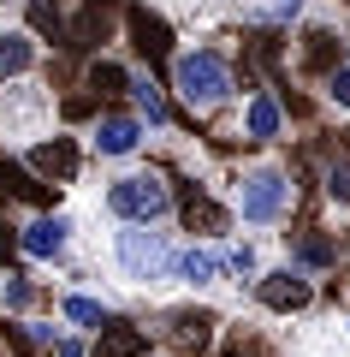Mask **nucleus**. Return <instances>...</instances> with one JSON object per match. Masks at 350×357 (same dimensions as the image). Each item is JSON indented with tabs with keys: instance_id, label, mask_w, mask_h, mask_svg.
Masks as SVG:
<instances>
[{
	"instance_id": "nucleus-1",
	"label": "nucleus",
	"mask_w": 350,
	"mask_h": 357,
	"mask_svg": "<svg viewBox=\"0 0 350 357\" xmlns=\"http://www.w3.org/2000/svg\"><path fill=\"white\" fill-rule=\"evenodd\" d=\"M173 250H178L173 220H154V227L107 220V232H95V274H107L131 298H161L173 292Z\"/></svg>"
},
{
	"instance_id": "nucleus-2",
	"label": "nucleus",
	"mask_w": 350,
	"mask_h": 357,
	"mask_svg": "<svg viewBox=\"0 0 350 357\" xmlns=\"http://www.w3.org/2000/svg\"><path fill=\"white\" fill-rule=\"evenodd\" d=\"M13 244L42 274H65V280L72 274H95V220H89L83 203H54V208L24 215Z\"/></svg>"
},
{
	"instance_id": "nucleus-3",
	"label": "nucleus",
	"mask_w": 350,
	"mask_h": 357,
	"mask_svg": "<svg viewBox=\"0 0 350 357\" xmlns=\"http://www.w3.org/2000/svg\"><path fill=\"white\" fill-rule=\"evenodd\" d=\"M225 208H232V220H238L244 232H279L291 227V215H297L303 191H297V173H291L279 155H255V161L232 167L220 185Z\"/></svg>"
},
{
	"instance_id": "nucleus-4",
	"label": "nucleus",
	"mask_w": 350,
	"mask_h": 357,
	"mask_svg": "<svg viewBox=\"0 0 350 357\" xmlns=\"http://www.w3.org/2000/svg\"><path fill=\"white\" fill-rule=\"evenodd\" d=\"M173 96L190 119H220L238 107V60L208 36H190L173 48Z\"/></svg>"
},
{
	"instance_id": "nucleus-5",
	"label": "nucleus",
	"mask_w": 350,
	"mask_h": 357,
	"mask_svg": "<svg viewBox=\"0 0 350 357\" xmlns=\"http://www.w3.org/2000/svg\"><path fill=\"white\" fill-rule=\"evenodd\" d=\"M89 215H95V220H143V227L173 220L178 215L173 173H161V167H149V161L107 167V178H101L95 197H89Z\"/></svg>"
},
{
	"instance_id": "nucleus-6",
	"label": "nucleus",
	"mask_w": 350,
	"mask_h": 357,
	"mask_svg": "<svg viewBox=\"0 0 350 357\" xmlns=\"http://www.w3.org/2000/svg\"><path fill=\"white\" fill-rule=\"evenodd\" d=\"M238 280H232V262H225V238H178L173 250V298H232Z\"/></svg>"
},
{
	"instance_id": "nucleus-7",
	"label": "nucleus",
	"mask_w": 350,
	"mask_h": 357,
	"mask_svg": "<svg viewBox=\"0 0 350 357\" xmlns=\"http://www.w3.org/2000/svg\"><path fill=\"white\" fill-rule=\"evenodd\" d=\"M220 333H225V321L214 310V298H178V304H166L154 316V340H161L166 357H214Z\"/></svg>"
},
{
	"instance_id": "nucleus-8",
	"label": "nucleus",
	"mask_w": 350,
	"mask_h": 357,
	"mask_svg": "<svg viewBox=\"0 0 350 357\" xmlns=\"http://www.w3.org/2000/svg\"><path fill=\"white\" fill-rule=\"evenodd\" d=\"M315 298H321V274H315V268H303L297 256H285V250H279L273 262H267V274L250 286V304L262 310V316H273V321L309 316Z\"/></svg>"
},
{
	"instance_id": "nucleus-9",
	"label": "nucleus",
	"mask_w": 350,
	"mask_h": 357,
	"mask_svg": "<svg viewBox=\"0 0 350 357\" xmlns=\"http://www.w3.org/2000/svg\"><path fill=\"white\" fill-rule=\"evenodd\" d=\"M149 143H154V131L143 126L137 107H101V114L89 119V131H83L89 161H101V167H131V161H143Z\"/></svg>"
},
{
	"instance_id": "nucleus-10",
	"label": "nucleus",
	"mask_w": 350,
	"mask_h": 357,
	"mask_svg": "<svg viewBox=\"0 0 350 357\" xmlns=\"http://www.w3.org/2000/svg\"><path fill=\"white\" fill-rule=\"evenodd\" d=\"M54 119V89L36 84V77H13V84H0V137L24 149L30 137H42Z\"/></svg>"
},
{
	"instance_id": "nucleus-11",
	"label": "nucleus",
	"mask_w": 350,
	"mask_h": 357,
	"mask_svg": "<svg viewBox=\"0 0 350 357\" xmlns=\"http://www.w3.org/2000/svg\"><path fill=\"white\" fill-rule=\"evenodd\" d=\"M232 137H244L250 149H279L291 137V114L279 102V89H267V84L244 89L238 107H232Z\"/></svg>"
},
{
	"instance_id": "nucleus-12",
	"label": "nucleus",
	"mask_w": 350,
	"mask_h": 357,
	"mask_svg": "<svg viewBox=\"0 0 350 357\" xmlns=\"http://www.w3.org/2000/svg\"><path fill=\"white\" fill-rule=\"evenodd\" d=\"M54 316L72 333H89V340H95V333L119 316V298L101 292V274H72V280H60V292H54Z\"/></svg>"
},
{
	"instance_id": "nucleus-13",
	"label": "nucleus",
	"mask_w": 350,
	"mask_h": 357,
	"mask_svg": "<svg viewBox=\"0 0 350 357\" xmlns=\"http://www.w3.org/2000/svg\"><path fill=\"white\" fill-rule=\"evenodd\" d=\"M18 161H24L42 185H77L89 149H83V137H72V131H54V137L42 131V137H30L24 149H18Z\"/></svg>"
},
{
	"instance_id": "nucleus-14",
	"label": "nucleus",
	"mask_w": 350,
	"mask_h": 357,
	"mask_svg": "<svg viewBox=\"0 0 350 357\" xmlns=\"http://www.w3.org/2000/svg\"><path fill=\"white\" fill-rule=\"evenodd\" d=\"M125 96H131V107L143 114V126H149L154 137H173V96H166V84L143 60L131 66V89H125Z\"/></svg>"
},
{
	"instance_id": "nucleus-15",
	"label": "nucleus",
	"mask_w": 350,
	"mask_h": 357,
	"mask_svg": "<svg viewBox=\"0 0 350 357\" xmlns=\"http://www.w3.org/2000/svg\"><path fill=\"white\" fill-rule=\"evenodd\" d=\"M36 66H42V36L24 30L18 18H0V84L36 77Z\"/></svg>"
},
{
	"instance_id": "nucleus-16",
	"label": "nucleus",
	"mask_w": 350,
	"mask_h": 357,
	"mask_svg": "<svg viewBox=\"0 0 350 357\" xmlns=\"http://www.w3.org/2000/svg\"><path fill=\"white\" fill-rule=\"evenodd\" d=\"M149 340H154L149 328H137V321H119V316H113L107 328L89 340V357H143V351H149Z\"/></svg>"
},
{
	"instance_id": "nucleus-17",
	"label": "nucleus",
	"mask_w": 350,
	"mask_h": 357,
	"mask_svg": "<svg viewBox=\"0 0 350 357\" xmlns=\"http://www.w3.org/2000/svg\"><path fill=\"white\" fill-rule=\"evenodd\" d=\"M36 310H42V280H30L24 268H6V274H0V316L24 321V316H36Z\"/></svg>"
},
{
	"instance_id": "nucleus-18",
	"label": "nucleus",
	"mask_w": 350,
	"mask_h": 357,
	"mask_svg": "<svg viewBox=\"0 0 350 357\" xmlns=\"http://www.w3.org/2000/svg\"><path fill=\"white\" fill-rule=\"evenodd\" d=\"M285 256H297V262H303V268H315V274H326V268H338V244H333V232H321V227L297 232V238L285 244Z\"/></svg>"
},
{
	"instance_id": "nucleus-19",
	"label": "nucleus",
	"mask_w": 350,
	"mask_h": 357,
	"mask_svg": "<svg viewBox=\"0 0 350 357\" xmlns=\"http://www.w3.org/2000/svg\"><path fill=\"white\" fill-rule=\"evenodd\" d=\"M321 197H326V208L350 215V155H326L321 161Z\"/></svg>"
},
{
	"instance_id": "nucleus-20",
	"label": "nucleus",
	"mask_w": 350,
	"mask_h": 357,
	"mask_svg": "<svg viewBox=\"0 0 350 357\" xmlns=\"http://www.w3.org/2000/svg\"><path fill=\"white\" fill-rule=\"evenodd\" d=\"M321 107H326V114H338V119H350V54L321 72Z\"/></svg>"
},
{
	"instance_id": "nucleus-21",
	"label": "nucleus",
	"mask_w": 350,
	"mask_h": 357,
	"mask_svg": "<svg viewBox=\"0 0 350 357\" xmlns=\"http://www.w3.org/2000/svg\"><path fill=\"white\" fill-rule=\"evenodd\" d=\"M13 328L24 333V345H36V351H54V345H60L65 333H72V328H65L60 316H48V310H36V316H24V321H13Z\"/></svg>"
},
{
	"instance_id": "nucleus-22",
	"label": "nucleus",
	"mask_w": 350,
	"mask_h": 357,
	"mask_svg": "<svg viewBox=\"0 0 350 357\" xmlns=\"http://www.w3.org/2000/svg\"><path fill=\"white\" fill-rule=\"evenodd\" d=\"M244 6H250L255 18H262V24H303V18L315 13V0H244Z\"/></svg>"
},
{
	"instance_id": "nucleus-23",
	"label": "nucleus",
	"mask_w": 350,
	"mask_h": 357,
	"mask_svg": "<svg viewBox=\"0 0 350 357\" xmlns=\"http://www.w3.org/2000/svg\"><path fill=\"white\" fill-rule=\"evenodd\" d=\"M89 89H95V96H125V89H131V66L95 60V66H89Z\"/></svg>"
},
{
	"instance_id": "nucleus-24",
	"label": "nucleus",
	"mask_w": 350,
	"mask_h": 357,
	"mask_svg": "<svg viewBox=\"0 0 350 357\" xmlns=\"http://www.w3.org/2000/svg\"><path fill=\"white\" fill-rule=\"evenodd\" d=\"M48 357H89V333H65V340L54 345Z\"/></svg>"
},
{
	"instance_id": "nucleus-25",
	"label": "nucleus",
	"mask_w": 350,
	"mask_h": 357,
	"mask_svg": "<svg viewBox=\"0 0 350 357\" xmlns=\"http://www.w3.org/2000/svg\"><path fill=\"white\" fill-rule=\"evenodd\" d=\"M30 13V0H0V18H24Z\"/></svg>"
},
{
	"instance_id": "nucleus-26",
	"label": "nucleus",
	"mask_w": 350,
	"mask_h": 357,
	"mask_svg": "<svg viewBox=\"0 0 350 357\" xmlns=\"http://www.w3.org/2000/svg\"><path fill=\"white\" fill-rule=\"evenodd\" d=\"M338 333H344V340H350V316H344V321H338Z\"/></svg>"
},
{
	"instance_id": "nucleus-27",
	"label": "nucleus",
	"mask_w": 350,
	"mask_h": 357,
	"mask_svg": "<svg viewBox=\"0 0 350 357\" xmlns=\"http://www.w3.org/2000/svg\"><path fill=\"white\" fill-rule=\"evenodd\" d=\"M0 357H6V351H0Z\"/></svg>"
}]
</instances>
